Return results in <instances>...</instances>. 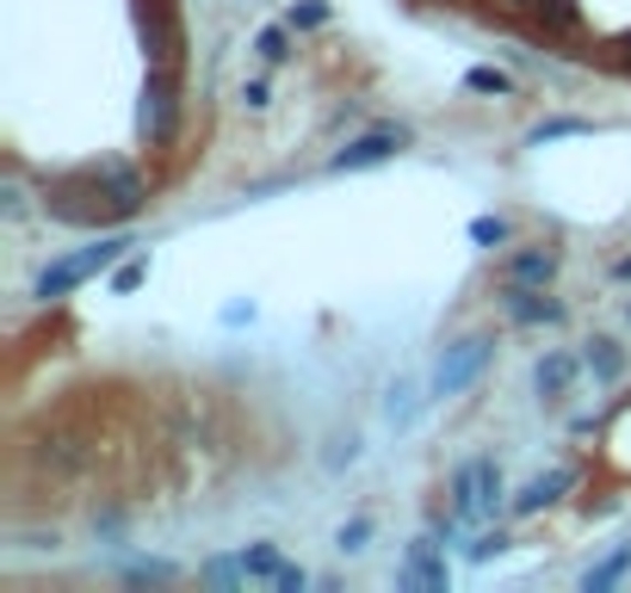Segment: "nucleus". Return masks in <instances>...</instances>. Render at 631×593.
Segmentation results:
<instances>
[{
  "label": "nucleus",
  "instance_id": "f257e3e1",
  "mask_svg": "<svg viewBox=\"0 0 631 593\" xmlns=\"http://www.w3.org/2000/svg\"><path fill=\"white\" fill-rule=\"evenodd\" d=\"M44 211H50L56 223H75V229H99V223L118 217V204H111V192H106V180H99V168L50 180V186H44Z\"/></svg>",
  "mask_w": 631,
  "mask_h": 593
},
{
  "label": "nucleus",
  "instance_id": "f03ea898",
  "mask_svg": "<svg viewBox=\"0 0 631 593\" xmlns=\"http://www.w3.org/2000/svg\"><path fill=\"white\" fill-rule=\"evenodd\" d=\"M137 248L130 235H99L94 248H81V254H68V260H56V266H44L38 272V284H32V296L38 303H56V296H68L81 279H94V272H106V266H118L125 254Z\"/></svg>",
  "mask_w": 631,
  "mask_h": 593
},
{
  "label": "nucleus",
  "instance_id": "7ed1b4c3",
  "mask_svg": "<svg viewBox=\"0 0 631 593\" xmlns=\"http://www.w3.org/2000/svg\"><path fill=\"white\" fill-rule=\"evenodd\" d=\"M502 507V470L495 457H464L452 470V514L458 519H490Z\"/></svg>",
  "mask_w": 631,
  "mask_h": 593
},
{
  "label": "nucleus",
  "instance_id": "20e7f679",
  "mask_svg": "<svg viewBox=\"0 0 631 593\" xmlns=\"http://www.w3.org/2000/svg\"><path fill=\"white\" fill-rule=\"evenodd\" d=\"M142 56H149V68H168V75H180V13L174 0H142Z\"/></svg>",
  "mask_w": 631,
  "mask_h": 593
},
{
  "label": "nucleus",
  "instance_id": "39448f33",
  "mask_svg": "<svg viewBox=\"0 0 631 593\" xmlns=\"http://www.w3.org/2000/svg\"><path fill=\"white\" fill-rule=\"evenodd\" d=\"M495 341L490 334H471V341H458L440 353V365H434V396H458V390H471L477 377H483V365H490Z\"/></svg>",
  "mask_w": 631,
  "mask_h": 593
},
{
  "label": "nucleus",
  "instance_id": "423d86ee",
  "mask_svg": "<svg viewBox=\"0 0 631 593\" xmlns=\"http://www.w3.org/2000/svg\"><path fill=\"white\" fill-rule=\"evenodd\" d=\"M137 118H142V137H149V142L174 137V125H180V87H174V75H168V68H149Z\"/></svg>",
  "mask_w": 631,
  "mask_h": 593
},
{
  "label": "nucleus",
  "instance_id": "0eeeda50",
  "mask_svg": "<svg viewBox=\"0 0 631 593\" xmlns=\"http://www.w3.org/2000/svg\"><path fill=\"white\" fill-rule=\"evenodd\" d=\"M446 562H440V531H421L409 545V557H403V569H396V587H427V593H446Z\"/></svg>",
  "mask_w": 631,
  "mask_h": 593
},
{
  "label": "nucleus",
  "instance_id": "6e6552de",
  "mask_svg": "<svg viewBox=\"0 0 631 593\" xmlns=\"http://www.w3.org/2000/svg\"><path fill=\"white\" fill-rule=\"evenodd\" d=\"M409 142V130H396V125H384V130H365V137H353L341 155L329 161L334 173H360V168H378V161H391L396 149Z\"/></svg>",
  "mask_w": 631,
  "mask_h": 593
},
{
  "label": "nucleus",
  "instance_id": "1a4fd4ad",
  "mask_svg": "<svg viewBox=\"0 0 631 593\" xmlns=\"http://www.w3.org/2000/svg\"><path fill=\"white\" fill-rule=\"evenodd\" d=\"M502 310L514 315L521 328H545V322H564V303H557V296H545V284H521V279H507Z\"/></svg>",
  "mask_w": 631,
  "mask_h": 593
},
{
  "label": "nucleus",
  "instance_id": "9d476101",
  "mask_svg": "<svg viewBox=\"0 0 631 593\" xmlns=\"http://www.w3.org/2000/svg\"><path fill=\"white\" fill-rule=\"evenodd\" d=\"M564 488H576V470L569 464H557V470H545V476H533V483L521 488V495H514V514H545V507H552L557 495H564Z\"/></svg>",
  "mask_w": 631,
  "mask_h": 593
},
{
  "label": "nucleus",
  "instance_id": "9b49d317",
  "mask_svg": "<svg viewBox=\"0 0 631 593\" xmlns=\"http://www.w3.org/2000/svg\"><path fill=\"white\" fill-rule=\"evenodd\" d=\"M99 180H106L111 204H118V217H137V211H142V198H149L142 173H137V168H125V161H106V168H99Z\"/></svg>",
  "mask_w": 631,
  "mask_h": 593
},
{
  "label": "nucleus",
  "instance_id": "f8f14e48",
  "mask_svg": "<svg viewBox=\"0 0 631 593\" xmlns=\"http://www.w3.org/2000/svg\"><path fill=\"white\" fill-rule=\"evenodd\" d=\"M507 279H521V284H552V279H557V254H552V248H521L514 260H507Z\"/></svg>",
  "mask_w": 631,
  "mask_h": 593
},
{
  "label": "nucleus",
  "instance_id": "ddd939ff",
  "mask_svg": "<svg viewBox=\"0 0 631 593\" xmlns=\"http://www.w3.org/2000/svg\"><path fill=\"white\" fill-rule=\"evenodd\" d=\"M533 384H538V396H564L569 384H576V359H569V353H552V359H538Z\"/></svg>",
  "mask_w": 631,
  "mask_h": 593
},
{
  "label": "nucleus",
  "instance_id": "4468645a",
  "mask_svg": "<svg viewBox=\"0 0 631 593\" xmlns=\"http://www.w3.org/2000/svg\"><path fill=\"white\" fill-rule=\"evenodd\" d=\"M625 569H631V545H619V550H607V557H600L595 569H588L582 587H588V593H607L613 581H625Z\"/></svg>",
  "mask_w": 631,
  "mask_h": 593
},
{
  "label": "nucleus",
  "instance_id": "2eb2a0df",
  "mask_svg": "<svg viewBox=\"0 0 631 593\" xmlns=\"http://www.w3.org/2000/svg\"><path fill=\"white\" fill-rule=\"evenodd\" d=\"M242 569H248V581H272V587H279V575L291 569V562H285L272 545H248L242 550Z\"/></svg>",
  "mask_w": 631,
  "mask_h": 593
},
{
  "label": "nucleus",
  "instance_id": "dca6fc26",
  "mask_svg": "<svg viewBox=\"0 0 631 593\" xmlns=\"http://www.w3.org/2000/svg\"><path fill=\"white\" fill-rule=\"evenodd\" d=\"M533 19L545 32H576V25H582V7H576V0H533Z\"/></svg>",
  "mask_w": 631,
  "mask_h": 593
},
{
  "label": "nucleus",
  "instance_id": "f3484780",
  "mask_svg": "<svg viewBox=\"0 0 631 593\" xmlns=\"http://www.w3.org/2000/svg\"><path fill=\"white\" fill-rule=\"evenodd\" d=\"M588 371H595L600 384H613V377L625 371V353H619V341H595V346H588Z\"/></svg>",
  "mask_w": 631,
  "mask_h": 593
},
{
  "label": "nucleus",
  "instance_id": "a211bd4d",
  "mask_svg": "<svg viewBox=\"0 0 631 593\" xmlns=\"http://www.w3.org/2000/svg\"><path fill=\"white\" fill-rule=\"evenodd\" d=\"M205 581H211V587H242V581H248V569H242V557H211L205 562Z\"/></svg>",
  "mask_w": 631,
  "mask_h": 593
},
{
  "label": "nucleus",
  "instance_id": "6ab92c4d",
  "mask_svg": "<svg viewBox=\"0 0 631 593\" xmlns=\"http://www.w3.org/2000/svg\"><path fill=\"white\" fill-rule=\"evenodd\" d=\"M564 137H588V125H582V118H552V125H538L526 142H533V149H545V142H564Z\"/></svg>",
  "mask_w": 631,
  "mask_h": 593
},
{
  "label": "nucleus",
  "instance_id": "aec40b11",
  "mask_svg": "<svg viewBox=\"0 0 631 593\" xmlns=\"http://www.w3.org/2000/svg\"><path fill=\"white\" fill-rule=\"evenodd\" d=\"M38 457H44V464H56V470H75L81 464V445H75V439H44V445H38Z\"/></svg>",
  "mask_w": 631,
  "mask_h": 593
},
{
  "label": "nucleus",
  "instance_id": "412c9836",
  "mask_svg": "<svg viewBox=\"0 0 631 593\" xmlns=\"http://www.w3.org/2000/svg\"><path fill=\"white\" fill-rule=\"evenodd\" d=\"M254 50H260L267 63H285V56H291V32H285V25H267V32L254 37Z\"/></svg>",
  "mask_w": 631,
  "mask_h": 593
},
{
  "label": "nucleus",
  "instance_id": "4be33fe9",
  "mask_svg": "<svg viewBox=\"0 0 631 593\" xmlns=\"http://www.w3.org/2000/svg\"><path fill=\"white\" fill-rule=\"evenodd\" d=\"M464 87H471V94H495V99H502L514 80H507L502 68H471V75H464Z\"/></svg>",
  "mask_w": 631,
  "mask_h": 593
},
{
  "label": "nucleus",
  "instance_id": "5701e85b",
  "mask_svg": "<svg viewBox=\"0 0 631 593\" xmlns=\"http://www.w3.org/2000/svg\"><path fill=\"white\" fill-rule=\"evenodd\" d=\"M471 241H477V248H502V241H507V223H502V217H477V223H471Z\"/></svg>",
  "mask_w": 631,
  "mask_h": 593
},
{
  "label": "nucleus",
  "instance_id": "b1692460",
  "mask_svg": "<svg viewBox=\"0 0 631 593\" xmlns=\"http://www.w3.org/2000/svg\"><path fill=\"white\" fill-rule=\"evenodd\" d=\"M142 279H149V266H142V260H118V272H111V284H118V291H137Z\"/></svg>",
  "mask_w": 631,
  "mask_h": 593
},
{
  "label": "nucleus",
  "instance_id": "393cba45",
  "mask_svg": "<svg viewBox=\"0 0 631 593\" xmlns=\"http://www.w3.org/2000/svg\"><path fill=\"white\" fill-rule=\"evenodd\" d=\"M409 396H415L409 384H396V390H391V421H396V427H409V421H415V402H409Z\"/></svg>",
  "mask_w": 631,
  "mask_h": 593
},
{
  "label": "nucleus",
  "instance_id": "a878e982",
  "mask_svg": "<svg viewBox=\"0 0 631 593\" xmlns=\"http://www.w3.org/2000/svg\"><path fill=\"white\" fill-rule=\"evenodd\" d=\"M502 550H507V538H502V531H483V538L471 545V562H490V557H502Z\"/></svg>",
  "mask_w": 631,
  "mask_h": 593
},
{
  "label": "nucleus",
  "instance_id": "bb28decb",
  "mask_svg": "<svg viewBox=\"0 0 631 593\" xmlns=\"http://www.w3.org/2000/svg\"><path fill=\"white\" fill-rule=\"evenodd\" d=\"M365 538H372V519H353V526H341V550H365Z\"/></svg>",
  "mask_w": 631,
  "mask_h": 593
},
{
  "label": "nucleus",
  "instance_id": "cd10ccee",
  "mask_svg": "<svg viewBox=\"0 0 631 593\" xmlns=\"http://www.w3.org/2000/svg\"><path fill=\"white\" fill-rule=\"evenodd\" d=\"M329 19V7L322 0H303V7H291V25H322Z\"/></svg>",
  "mask_w": 631,
  "mask_h": 593
},
{
  "label": "nucleus",
  "instance_id": "c85d7f7f",
  "mask_svg": "<svg viewBox=\"0 0 631 593\" xmlns=\"http://www.w3.org/2000/svg\"><path fill=\"white\" fill-rule=\"evenodd\" d=\"M168 575H174L168 562H137V569H130V581H168Z\"/></svg>",
  "mask_w": 631,
  "mask_h": 593
},
{
  "label": "nucleus",
  "instance_id": "c756f323",
  "mask_svg": "<svg viewBox=\"0 0 631 593\" xmlns=\"http://www.w3.org/2000/svg\"><path fill=\"white\" fill-rule=\"evenodd\" d=\"M613 63L631 75V32H619V37H613Z\"/></svg>",
  "mask_w": 631,
  "mask_h": 593
},
{
  "label": "nucleus",
  "instance_id": "7c9ffc66",
  "mask_svg": "<svg viewBox=\"0 0 631 593\" xmlns=\"http://www.w3.org/2000/svg\"><path fill=\"white\" fill-rule=\"evenodd\" d=\"M303 581H310L303 569H285V575H279V587H285V593H303Z\"/></svg>",
  "mask_w": 631,
  "mask_h": 593
},
{
  "label": "nucleus",
  "instance_id": "2f4dec72",
  "mask_svg": "<svg viewBox=\"0 0 631 593\" xmlns=\"http://www.w3.org/2000/svg\"><path fill=\"white\" fill-rule=\"evenodd\" d=\"M613 272H619V279H631V260H619V266H613Z\"/></svg>",
  "mask_w": 631,
  "mask_h": 593
},
{
  "label": "nucleus",
  "instance_id": "473e14b6",
  "mask_svg": "<svg viewBox=\"0 0 631 593\" xmlns=\"http://www.w3.org/2000/svg\"><path fill=\"white\" fill-rule=\"evenodd\" d=\"M526 7H533V0H526Z\"/></svg>",
  "mask_w": 631,
  "mask_h": 593
}]
</instances>
